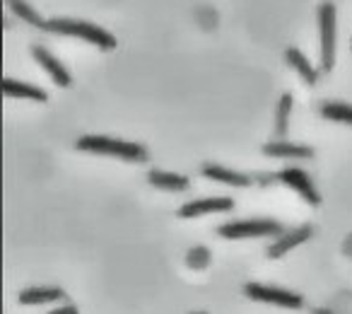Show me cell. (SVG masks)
<instances>
[{
  "label": "cell",
  "mask_w": 352,
  "mask_h": 314,
  "mask_svg": "<svg viewBox=\"0 0 352 314\" xmlns=\"http://www.w3.org/2000/svg\"><path fill=\"white\" fill-rule=\"evenodd\" d=\"M220 237L225 240H249V237H278L283 235V225L268 218H256V220H239L222 225Z\"/></svg>",
  "instance_id": "3957f363"
},
{
  "label": "cell",
  "mask_w": 352,
  "mask_h": 314,
  "mask_svg": "<svg viewBox=\"0 0 352 314\" xmlns=\"http://www.w3.org/2000/svg\"><path fill=\"white\" fill-rule=\"evenodd\" d=\"M78 150L94 152V155L121 157V160H128V163H145L147 160V150L140 143L118 140V138H107V136H82L78 140Z\"/></svg>",
  "instance_id": "6da1fadb"
},
{
  "label": "cell",
  "mask_w": 352,
  "mask_h": 314,
  "mask_svg": "<svg viewBox=\"0 0 352 314\" xmlns=\"http://www.w3.org/2000/svg\"><path fill=\"white\" fill-rule=\"evenodd\" d=\"M246 295L256 302H268V304H278V307H287V309H299L304 304L302 295L292 293V290L285 288H273V285H261V283H249L246 285Z\"/></svg>",
  "instance_id": "5b68a950"
},
{
  "label": "cell",
  "mask_w": 352,
  "mask_h": 314,
  "mask_svg": "<svg viewBox=\"0 0 352 314\" xmlns=\"http://www.w3.org/2000/svg\"><path fill=\"white\" fill-rule=\"evenodd\" d=\"M8 3H10L12 12H15L17 17H22L25 22H30V25H34V27H46V22L41 20V17L36 15V12L32 10L30 6H27L25 0H8Z\"/></svg>",
  "instance_id": "ac0fdd59"
},
{
  "label": "cell",
  "mask_w": 352,
  "mask_h": 314,
  "mask_svg": "<svg viewBox=\"0 0 352 314\" xmlns=\"http://www.w3.org/2000/svg\"><path fill=\"white\" fill-rule=\"evenodd\" d=\"M46 314H78V307H75V304H63V307H56Z\"/></svg>",
  "instance_id": "d6986e66"
},
{
  "label": "cell",
  "mask_w": 352,
  "mask_h": 314,
  "mask_svg": "<svg viewBox=\"0 0 352 314\" xmlns=\"http://www.w3.org/2000/svg\"><path fill=\"white\" fill-rule=\"evenodd\" d=\"M285 56H287V63L292 65V68L297 70L304 80H307V85H316L318 83V73L314 70V65L309 63L307 56H304L302 51L292 46V49H287V54H285Z\"/></svg>",
  "instance_id": "9a60e30c"
},
{
  "label": "cell",
  "mask_w": 352,
  "mask_h": 314,
  "mask_svg": "<svg viewBox=\"0 0 352 314\" xmlns=\"http://www.w3.org/2000/svg\"><path fill=\"white\" fill-rule=\"evenodd\" d=\"M318 25H321V70L331 73L336 63V6L333 3H321Z\"/></svg>",
  "instance_id": "277c9868"
},
{
  "label": "cell",
  "mask_w": 352,
  "mask_h": 314,
  "mask_svg": "<svg viewBox=\"0 0 352 314\" xmlns=\"http://www.w3.org/2000/svg\"><path fill=\"white\" fill-rule=\"evenodd\" d=\"M32 54H34L36 63H39L41 68H44L46 73L54 78L56 85H60V87H70V73L63 68V63H60L58 59H54V56H51L44 46H34V49H32Z\"/></svg>",
  "instance_id": "9c48e42d"
},
{
  "label": "cell",
  "mask_w": 352,
  "mask_h": 314,
  "mask_svg": "<svg viewBox=\"0 0 352 314\" xmlns=\"http://www.w3.org/2000/svg\"><path fill=\"white\" fill-rule=\"evenodd\" d=\"M275 179H278L280 184H285V187L294 189L309 206H318V203H321V196H318V191L314 189V182L309 179V174L304 172V169L287 167V169H283V172L275 174Z\"/></svg>",
  "instance_id": "8992f818"
},
{
  "label": "cell",
  "mask_w": 352,
  "mask_h": 314,
  "mask_svg": "<svg viewBox=\"0 0 352 314\" xmlns=\"http://www.w3.org/2000/svg\"><path fill=\"white\" fill-rule=\"evenodd\" d=\"M203 174L208 179H215V182H222V184H230V187H249L251 184V177L241 172H234V169H227L222 165H206L203 167Z\"/></svg>",
  "instance_id": "8fae6325"
},
{
  "label": "cell",
  "mask_w": 352,
  "mask_h": 314,
  "mask_svg": "<svg viewBox=\"0 0 352 314\" xmlns=\"http://www.w3.org/2000/svg\"><path fill=\"white\" fill-rule=\"evenodd\" d=\"M234 208V201L227 196L220 198H198V201H191L186 206H182L179 211V218H201L208 216V213H225Z\"/></svg>",
  "instance_id": "ba28073f"
},
{
  "label": "cell",
  "mask_w": 352,
  "mask_h": 314,
  "mask_svg": "<svg viewBox=\"0 0 352 314\" xmlns=\"http://www.w3.org/2000/svg\"><path fill=\"white\" fill-rule=\"evenodd\" d=\"M289 112H292V94H283L278 104V112H275V138H278V140H283V138L287 136Z\"/></svg>",
  "instance_id": "2e32d148"
},
{
  "label": "cell",
  "mask_w": 352,
  "mask_h": 314,
  "mask_svg": "<svg viewBox=\"0 0 352 314\" xmlns=\"http://www.w3.org/2000/svg\"><path fill=\"white\" fill-rule=\"evenodd\" d=\"M321 114L331 121H338V123H350L352 126V104H345V102H326L321 107Z\"/></svg>",
  "instance_id": "e0dca14e"
},
{
  "label": "cell",
  "mask_w": 352,
  "mask_h": 314,
  "mask_svg": "<svg viewBox=\"0 0 352 314\" xmlns=\"http://www.w3.org/2000/svg\"><path fill=\"white\" fill-rule=\"evenodd\" d=\"M263 152L270 157H297V160H307L314 157V150L307 145H297V143H287V140H275L263 145Z\"/></svg>",
  "instance_id": "30bf717a"
},
{
  "label": "cell",
  "mask_w": 352,
  "mask_h": 314,
  "mask_svg": "<svg viewBox=\"0 0 352 314\" xmlns=\"http://www.w3.org/2000/svg\"><path fill=\"white\" fill-rule=\"evenodd\" d=\"M3 94L8 97H25V99H34V102H46L49 94L44 90L34 87V85H27V83H17L12 78H6L3 80Z\"/></svg>",
  "instance_id": "7c38bea8"
},
{
  "label": "cell",
  "mask_w": 352,
  "mask_h": 314,
  "mask_svg": "<svg viewBox=\"0 0 352 314\" xmlns=\"http://www.w3.org/2000/svg\"><path fill=\"white\" fill-rule=\"evenodd\" d=\"M152 187L157 189H166V191H184L188 189V179L184 174H174V172H164V169H152L147 174Z\"/></svg>",
  "instance_id": "4fadbf2b"
},
{
  "label": "cell",
  "mask_w": 352,
  "mask_h": 314,
  "mask_svg": "<svg viewBox=\"0 0 352 314\" xmlns=\"http://www.w3.org/2000/svg\"><path fill=\"white\" fill-rule=\"evenodd\" d=\"M58 300H65L60 288H27L20 293V304H49Z\"/></svg>",
  "instance_id": "5bb4252c"
},
{
  "label": "cell",
  "mask_w": 352,
  "mask_h": 314,
  "mask_svg": "<svg viewBox=\"0 0 352 314\" xmlns=\"http://www.w3.org/2000/svg\"><path fill=\"white\" fill-rule=\"evenodd\" d=\"M44 30L56 32V34H68V36H78V39H85L89 44L99 46L104 51H111L116 46V39L109 34L107 30L92 25V22L85 20H70V17H54V20L46 22Z\"/></svg>",
  "instance_id": "7a4b0ae2"
},
{
  "label": "cell",
  "mask_w": 352,
  "mask_h": 314,
  "mask_svg": "<svg viewBox=\"0 0 352 314\" xmlns=\"http://www.w3.org/2000/svg\"><path fill=\"white\" fill-rule=\"evenodd\" d=\"M311 235H314L311 225H299V227H294V230H289V232H283V235H278L275 244L268 247V256H270V259H283L289 249H294V247H299L302 242H307Z\"/></svg>",
  "instance_id": "52a82bcc"
}]
</instances>
